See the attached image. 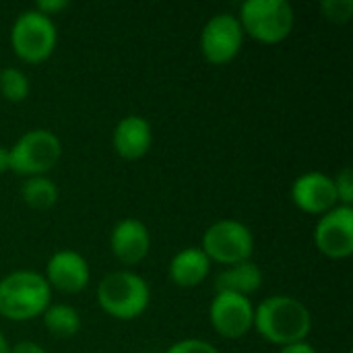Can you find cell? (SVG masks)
<instances>
[{
    "instance_id": "1",
    "label": "cell",
    "mask_w": 353,
    "mask_h": 353,
    "mask_svg": "<svg viewBox=\"0 0 353 353\" xmlns=\"http://www.w3.org/2000/svg\"><path fill=\"white\" fill-rule=\"evenodd\" d=\"M256 333L273 345H290L298 341H306L312 329L310 310L292 296H273L263 300L254 308Z\"/></svg>"
},
{
    "instance_id": "26",
    "label": "cell",
    "mask_w": 353,
    "mask_h": 353,
    "mask_svg": "<svg viewBox=\"0 0 353 353\" xmlns=\"http://www.w3.org/2000/svg\"><path fill=\"white\" fill-rule=\"evenodd\" d=\"M10 170V155H8V149L6 147H0V174L8 172Z\"/></svg>"
},
{
    "instance_id": "18",
    "label": "cell",
    "mask_w": 353,
    "mask_h": 353,
    "mask_svg": "<svg viewBox=\"0 0 353 353\" xmlns=\"http://www.w3.org/2000/svg\"><path fill=\"white\" fill-rule=\"evenodd\" d=\"M21 199L35 211H48L58 201V186L48 176L27 178L21 186Z\"/></svg>"
},
{
    "instance_id": "20",
    "label": "cell",
    "mask_w": 353,
    "mask_h": 353,
    "mask_svg": "<svg viewBox=\"0 0 353 353\" xmlns=\"http://www.w3.org/2000/svg\"><path fill=\"white\" fill-rule=\"evenodd\" d=\"M323 14L331 23H347L353 14V0H323L321 2Z\"/></svg>"
},
{
    "instance_id": "16",
    "label": "cell",
    "mask_w": 353,
    "mask_h": 353,
    "mask_svg": "<svg viewBox=\"0 0 353 353\" xmlns=\"http://www.w3.org/2000/svg\"><path fill=\"white\" fill-rule=\"evenodd\" d=\"M263 285V273L261 269L252 263H240V265H232L225 271H221L215 279V294L219 292H228V294H238L248 298L250 294L259 292V288Z\"/></svg>"
},
{
    "instance_id": "5",
    "label": "cell",
    "mask_w": 353,
    "mask_h": 353,
    "mask_svg": "<svg viewBox=\"0 0 353 353\" xmlns=\"http://www.w3.org/2000/svg\"><path fill=\"white\" fill-rule=\"evenodd\" d=\"M10 170L19 176H46L56 168L62 155L60 139L48 128H35L25 132L10 149Z\"/></svg>"
},
{
    "instance_id": "11",
    "label": "cell",
    "mask_w": 353,
    "mask_h": 353,
    "mask_svg": "<svg viewBox=\"0 0 353 353\" xmlns=\"http://www.w3.org/2000/svg\"><path fill=\"white\" fill-rule=\"evenodd\" d=\"M292 199L298 209L312 215H325L339 203L333 178L323 172L298 176L292 184Z\"/></svg>"
},
{
    "instance_id": "7",
    "label": "cell",
    "mask_w": 353,
    "mask_h": 353,
    "mask_svg": "<svg viewBox=\"0 0 353 353\" xmlns=\"http://www.w3.org/2000/svg\"><path fill=\"white\" fill-rule=\"evenodd\" d=\"M201 250L211 263L215 261L230 267L240 265L250 261L254 252V236L244 223L236 219H221L205 232Z\"/></svg>"
},
{
    "instance_id": "27",
    "label": "cell",
    "mask_w": 353,
    "mask_h": 353,
    "mask_svg": "<svg viewBox=\"0 0 353 353\" xmlns=\"http://www.w3.org/2000/svg\"><path fill=\"white\" fill-rule=\"evenodd\" d=\"M10 350V345L6 343V337L2 335V331H0V353H8Z\"/></svg>"
},
{
    "instance_id": "3",
    "label": "cell",
    "mask_w": 353,
    "mask_h": 353,
    "mask_svg": "<svg viewBox=\"0 0 353 353\" xmlns=\"http://www.w3.org/2000/svg\"><path fill=\"white\" fill-rule=\"evenodd\" d=\"M151 300L147 281L132 271H114L97 285V302L105 314L118 321L139 319Z\"/></svg>"
},
{
    "instance_id": "19",
    "label": "cell",
    "mask_w": 353,
    "mask_h": 353,
    "mask_svg": "<svg viewBox=\"0 0 353 353\" xmlns=\"http://www.w3.org/2000/svg\"><path fill=\"white\" fill-rule=\"evenodd\" d=\"M29 79L23 70L19 68H4L0 70V93L12 101V103H19L23 99H27L29 95Z\"/></svg>"
},
{
    "instance_id": "14",
    "label": "cell",
    "mask_w": 353,
    "mask_h": 353,
    "mask_svg": "<svg viewBox=\"0 0 353 353\" xmlns=\"http://www.w3.org/2000/svg\"><path fill=\"white\" fill-rule=\"evenodd\" d=\"M153 143V130L151 124L143 118V116H126L122 118L112 134V145L114 151L128 161L141 159Z\"/></svg>"
},
{
    "instance_id": "15",
    "label": "cell",
    "mask_w": 353,
    "mask_h": 353,
    "mask_svg": "<svg viewBox=\"0 0 353 353\" xmlns=\"http://www.w3.org/2000/svg\"><path fill=\"white\" fill-rule=\"evenodd\" d=\"M211 271V261L201 248H184L170 263V279L180 288H196Z\"/></svg>"
},
{
    "instance_id": "23",
    "label": "cell",
    "mask_w": 353,
    "mask_h": 353,
    "mask_svg": "<svg viewBox=\"0 0 353 353\" xmlns=\"http://www.w3.org/2000/svg\"><path fill=\"white\" fill-rule=\"evenodd\" d=\"M66 6H68V2H66V0H37L35 10L52 19V14H54V12H60V10H64Z\"/></svg>"
},
{
    "instance_id": "12",
    "label": "cell",
    "mask_w": 353,
    "mask_h": 353,
    "mask_svg": "<svg viewBox=\"0 0 353 353\" xmlns=\"http://www.w3.org/2000/svg\"><path fill=\"white\" fill-rule=\"evenodd\" d=\"M89 265L83 254L74 250H58L50 256L46 267V281L52 290L62 294H79L89 283Z\"/></svg>"
},
{
    "instance_id": "21",
    "label": "cell",
    "mask_w": 353,
    "mask_h": 353,
    "mask_svg": "<svg viewBox=\"0 0 353 353\" xmlns=\"http://www.w3.org/2000/svg\"><path fill=\"white\" fill-rule=\"evenodd\" d=\"M335 182V190H337V201H341V205L352 207L353 203V172L352 168H343L337 178H333Z\"/></svg>"
},
{
    "instance_id": "10",
    "label": "cell",
    "mask_w": 353,
    "mask_h": 353,
    "mask_svg": "<svg viewBox=\"0 0 353 353\" xmlns=\"http://www.w3.org/2000/svg\"><path fill=\"white\" fill-rule=\"evenodd\" d=\"M209 319L213 329L225 337V339H240L244 337L254 323V306L250 298L238 296V294H228L219 292L215 294L211 308H209Z\"/></svg>"
},
{
    "instance_id": "8",
    "label": "cell",
    "mask_w": 353,
    "mask_h": 353,
    "mask_svg": "<svg viewBox=\"0 0 353 353\" xmlns=\"http://www.w3.org/2000/svg\"><path fill=\"white\" fill-rule=\"evenodd\" d=\"M244 41V29L240 19L232 12L213 14L201 31V52L211 64L232 62Z\"/></svg>"
},
{
    "instance_id": "9",
    "label": "cell",
    "mask_w": 353,
    "mask_h": 353,
    "mask_svg": "<svg viewBox=\"0 0 353 353\" xmlns=\"http://www.w3.org/2000/svg\"><path fill=\"white\" fill-rule=\"evenodd\" d=\"M314 244L329 259H347L353 252V207L337 205L314 228Z\"/></svg>"
},
{
    "instance_id": "2",
    "label": "cell",
    "mask_w": 353,
    "mask_h": 353,
    "mask_svg": "<svg viewBox=\"0 0 353 353\" xmlns=\"http://www.w3.org/2000/svg\"><path fill=\"white\" fill-rule=\"evenodd\" d=\"M52 288L37 271H12L0 279V316L21 323L46 312Z\"/></svg>"
},
{
    "instance_id": "25",
    "label": "cell",
    "mask_w": 353,
    "mask_h": 353,
    "mask_svg": "<svg viewBox=\"0 0 353 353\" xmlns=\"http://www.w3.org/2000/svg\"><path fill=\"white\" fill-rule=\"evenodd\" d=\"M279 353H316V350H314L308 341H298V343L283 345Z\"/></svg>"
},
{
    "instance_id": "17",
    "label": "cell",
    "mask_w": 353,
    "mask_h": 353,
    "mask_svg": "<svg viewBox=\"0 0 353 353\" xmlns=\"http://www.w3.org/2000/svg\"><path fill=\"white\" fill-rule=\"evenodd\" d=\"M41 316H43L46 329L54 337L68 339V337H74L81 331V316L68 304H50Z\"/></svg>"
},
{
    "instance_id": "22",
    "label": "cell",
    "mask_w": 353,
    "mask_h": 353,
    "mask_svg": "<svg viewBox=\"0 0 353 353\" xmlns=\"http://www.w3.org/2000/svg\"><path fill=\"white\" fill-rule=\"evenodd\" d=\"M165 353H219V350L203 339H184L174 343Z\"/></svg>"
},
{
    "instance_id": "6",
    "label": "cell",
    "mask_w": 353,
    "mask_h": 353,
    "mask_svg": "<svg viewBox=\"0 0 353 353\" xmlns=\"http://www.w3.org/2000/svg\"><path fill=\"white\" fill-rule=\"evenodd\" d=\"M56 41H58V33L54 21L37 12L35 8L21 12L12 23L10 29L12 50L21 60L29 64H37L50 58L52 52L56 50Z\"/></svg>"
},
{
    "instance_id": "24",
    "label": "cell",
    "mask_w": 353,
    "mask_h": 353,
    "mask_svg": "<svg viewBox=\"0 0 353 353\" xmlns=\"http://www.w3.org/2000/svg\"><path fill=\"white\" fill-rule=\"evenodd\" d=\"M8 353H48L39 343H35V341H21V343H17V345H12Z\"/></svg>"
},
{
    "instance_id": "13",
    "label": "cell",
    "mask_w": 353,
    "mask_h": 353,
    "mask_svg": "<svg viewBox=\"0 0 353 353\" xmlns=\"http://www.w3.org/2000/svg\"><path fill=\"white\" fill-rule=\"evenodd\" d=\"M110 246L120 263L137 265L147 256L151 248V236L143 221L128 217L114 225L110 234Z\"/></svg>"
},
{
    "instance_id": "4",
    "label": "cell",
    "mask_w": 353,
    "mask_h": 353,
    "mask_svg": "<svg viewBox=\"0 0 353 353\" xmlns=\"http://www.w3.org/2000/svg\"><path fill=\"white\" fill-rule=\"evenodd\" d=\"M244 35L263 43H279L294 29V8L288 0H246L240 6Z\"/></svg>"
}]
</instances>
